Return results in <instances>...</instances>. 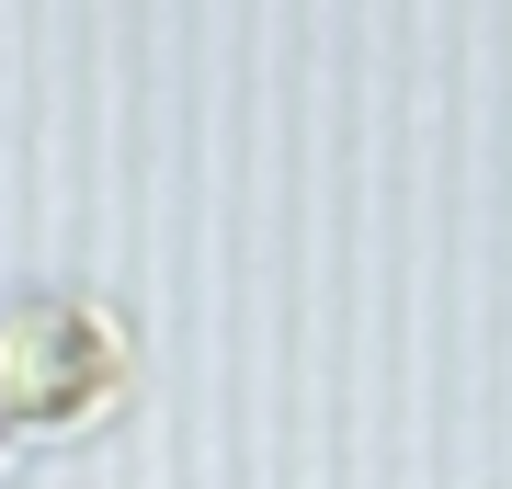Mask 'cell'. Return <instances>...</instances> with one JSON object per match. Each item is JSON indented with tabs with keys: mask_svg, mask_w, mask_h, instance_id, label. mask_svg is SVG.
<instances>
[{
	"mask_svg": "<svg viewBox=\"0 0 512 489\" xmlns=\"http://www.w3.org/2000/svg\"><path fill=\"white\" fill-rule=\"evenodd\" d=\"M126 376V330H114L80 285H35L0 308V444L12 433H57Z\"/></svg>",
	"mask_w": 512,
	"mask_h": 489,
	"instance_id": "cell-1",
	"label": "cell"
}]
</instances>
